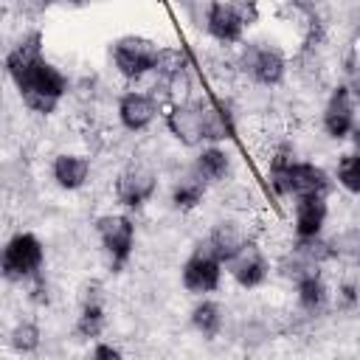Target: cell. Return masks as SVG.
Segmentation results:
<instances>
[{
    "mask_svg": "<svg viewBox=\"0 0 360 360\" xmlns=\"http://www.w3.org/2000/svg\"><path fill=\"white\" fill-rule=\"evenodd\" d=\"M6 73L20 90L22 104L39 115H51L62 101V96L68 93L65 73L42 56L39 31L20 37V42L6 53Z\"/></svg>",
    "mask_w": 360,
    "mask_h": 360,
    "instance_id": "cell-1",
    "label": "cell"
},
{
    "mask_svg": "<svg viewBox=\"0 0 360 360\" xmlns=\"http://www.w3.org/2000/svg\"><path fill=\"white\" fill-rule=\"evenodd\" d=\"M42 259H45L42 242L34 233L20 231L3 248V276L8 281L37 278L39 276V267H42Z\"/></svg>",
    "mask_w": 360,
    "mask_h": 360,
    "instance_id": "cell-2",
    "label": "cell"
},
{
    "mask_svg": "<svg viewBox=\"0 0 360 360\" xmlns=\"http://www.w3.org/2000/svg\"><path fill=\"white\" fill-rule=\"evenodd\" d=\"M158 51H160V48H158L149 37L127 34V37L115 39V45H112V62H115V68H118L121 76H127V79H141L143 73L155 70Z\"/></svg>",
    "mask_w": 360,
    "mask_h": 360,
    "instance_id": "cell-3",
    "label": "cell"
},
{
    "mask_svg": "<svg viewBox=\"0 0 360 360\" xmlns=\"http://www.w3.org/2000/svg\"><path fill=\"white\" fill-rule=\"evenodd\" d=\"M96 233L101 239V248L110 256V264L118 270L127 264L132 245H135V225L127 214H104L96 222Z\"/></svg>",
    "mask_w": 360,
    "mask_h": 360,
    "instance_id": "cell-4",
    "label": "cell"
},
{
    "mask_svg": "<svg viewBox=\"0 0 360 360\" xmlns=\"http://www.w3.org/2000/svg\"><path fill=\"white\" fill-rule=\"evenodd\" d=\"M219 278H222V262L205 245H200L183 264V287L194 295L214 292L219 287Z\"/></svg>",
    "mask_w": 360,
    "mask_h": 360,
    "instance_id": "cell-5",
    "label": "cell"
},
{
    "mask_svg": "<svg viewBox=\"0 0 360 360\" xmlns=\"http://www.w3.org/2000/svg\"><path fill=\"white\" fill-rule=\"evenodd\" d=\"M155 188H158V177H155V172H152L149 166H143V163L127 166V169L118 174V180H115V197H118V202H121L124 208H141L143 202L152 200Z\"/></svg>",
    "mask_w": 360,
    "mask_h": 360,
    "instance_id": "cell-6",
    "label": "cell"
},
{
    "mask_svg": "<svg viewBox=\"0 0 360 360\" xmlns=\"http://www.w3.org/2000/svg\"><path fill=\"white\" fill-rule=\"evenodd\" d=\"M323 129L329 138L335 141H343L352 135L354 129V96H352V87L340 84L332 90L326 107H323Z\"/></svg>",
    "mask_w": 360,
    "mask_h": 360,
    "instance_id": "cell-7",
    "label": "cell"
},
{
    "mask_svg": "<svg viewBox=\"0 0 360 360\" xmlns=\"http://www.w3.org/2000/svg\"><path fill=\"white\" fill-rule=\"evenodd\" d=\"M166 127L186 146H197L200 141H205V135H202V101L186 98V101L172 104V110L166 112Z\"/></svg>",
    "mask_w": 360,
    "mask_h": 360,
    "instance_id": "cell-8",
    "label": "cell"
},
{
    "mask_svg": "<svg viewBox=\"0 0 360 360\" xmlns=\"http://www.w3.org/2000/svg\"><path fill=\"white\" fill-rule=\"evenodd\" d=\"M245 14L231 6V3H222V0H214L205 11V28L208 34L222 42V45H231V42H239L242 39V31H245Z\"/></svg>",
    "mask_w": 360,
    "mask_h": 360,
    "instance_id": "cell-9",
    "label": "cell"
},
{
    "mask_svg": "<svg viewBox=\"0 0 360 360\" xmlns=\"http://www.w3.org/2000/svg\"><path fill=\"white\" fill-rule=\"evenodd\" d=\"M242 68H245V73H250L253 82L267 84V87L270 84H278L284 79V70H287L284 56L276 48H267V45L248 48L245 56H242Z\"/></svg>",
    "mask_w": 360,
    "mask_h": 360,
    "instance_id": "cell-10",
    "label": "cell"
},
{
    "mask_svg": "<svg viewBox=\"0 0 360 360\" xmlns=\"http://www.w3.org/2000/svg\"><path fill=\"white\" fill-rule=\"evenodd\" d=\"M228 270L233 276V281L245 290L250 287H259L264 278H267V259L262 253V248H256L253 242H245L233 259H228Z\"/></svg>",
    "mask_w": 360,
    "mask_h": 360,
    "instance_id": "cell-11",
    "label": "cell"
},
{
    "mask_svg": "<svg viewBox=\"0 0 360 360\" xmlns=\"http://www.w3.org/2000/svg\"><path fill=\"white\" fill-rule=\"evenodd\" d=\"M155 112H158V98L155 96H146V93H138V90L124 93L121 101H118V118H121V124L129 132L146 129L152 124Z\"/></svg>",
    "mask_w": 360,
    "mask_h": 360,
    "instance_id": "cell-12",
    "label": "cell"
},
{
    "mask_svg": "<svg viewBox=\"0 0 360 360\" xmlns=\"http://www.w3.org/2000/svg\"><path fill=\"white\" fill-rule=\"evenodd\" d=\"M329 191V177L321 166L295 160L290 169V194L295 197H326Z\"/></svg>",
    "mask_w": 360,
    "mask_h": 360,
    "instance_id": "cell-13",
    "label": "cell"
},
{
    "mask_svg": "<svg viewBox=\"0 0 360 360\" xmlns=\"http://www.w3.org/2000/svg\"><path fill=\"white\" fill-rule=\"evenodd\" d=\"M326 214L329 211H326L323 197H298V202H295V233H298V239L321 236Z\"/></svg>",
    "mask_w": 360,
    "mask_h": 360,
    "instance_id": "cell-14",
    "label": "cell"
},
{
    "mask_svg": "<svg viewBox=\"0 0 360 360\" xmlns=\"http://www.w3.org/2000/svg\"><path fill=\"white\" fill-rule=\"evenodd\" d=\"M53 180L65 191H76L90 177V160L84 155H56L53 160Z\"/></svg>",
    "mask_w": 360,
    "mask_h": 360,
    "instance_id": "cell-15",
    "label": "cell"
},
{
    "mask_svg": "<svg viewBox=\"0 0 360 360\" xmlns=\"http://www.w3.org/2000/svg\"><path fill=\"white\" fill-rule=\"evenodd\" d=\"M245 242H248V236L242 233V228H239L236 222H219V225L208 233L205 248H208L222 264H228V259H233L236 250H239Z\"/></svg>",
    "mask_w": 360,
    "mask_h": 360,
    "instance_id": "cell-16",
    "label": "cell"
},
{
    "mask_svg": "<svg viewBox=\"0 0 360 360\" xmlns=\"http://www.w3.org/2000/svg\"><path fill=\"white\" fill-rule=\"evenodd\" d=\"M228 169H231V158H228V152L219 149V146H205V149L197 155V160H194V172H197L205 183H219V180H225Z\"/></svg>",
    "mask_w": 360,
    "mask_h": 360,
    "instance_id": "cell-17",
    "label": "cell"
},
{
    "mask_svg": "<svg viewBox=\"0 0 360 360\" xmlns=\"http://www.w3.org/2000/svg\"><path fill=\"white\" fill-rule=\"evenodd\" d=\"M233 132L231 127V115L222 104H214V101H202V135L205 141L217 143V141H228Z\"/></svg>",
    "mask_w": 360,
    "mask_h": 360,
    "instance_id": "cell-18",
    "label": "cell"
},
{
    "mask_svg": "<svg viewBox=\"0 0 360 360\" xmlns=\"http://www.w3.org/2000/svg\"><path fill=\"white\" fill-rule=\"evenodd\" d=\"M202 197H205V180L197 172L177 180L174 188H172V205L177 211H194L202 202Z\"/></svg>",
    "mask_w": 360,
    "mask_h": 360,
    "instance_id": "cell-19",
    "label": "cell"
},
{
    "mask_svg": "<svg viewBox=\"0 0 360 360\" xmlns=\"http://www.w3.org/2000/svg\"><path fill=\"white\" fill-rule=\"evenodd\" d=\"M104 329V307H101V298L98 295H84V304H82V312L76 318V335L90 340V338H98Z\"/></svg>",
    "mask_w": 360,
    "mask_h": 360,
    "instance_id": "cell-20",
    "label": "cell"
},
{
    "mask_svg": "<svg viewBox=\"0 0 360 360\" xmlns=\"http://www.w3.org/2000/svg\"><path fill=\"white\" fill-rule=\"evenodd\" d=\"M326 284L321 281L318 270H309V273H301L298 276V304L301 309L307 312H318L323 304H326Z\"/></svg>",
    "mask_w": 360,
    "mask_h": 360,
    "instance_id": "cell-21",
    "label": "cell"
},
{
    "mask_svg": "<svg viewBox=\"0 0 360 360\" xmlns=\"http://www.w3.org/2000/svg\"><path fill=\"white\" fill-rule=\"evenodd\" d=\"M155 73L160 82L166 79H177L183 73H188V56L180 48H160L158 51V62H155Z\"/></svg>",
    "mask_w": 360,
    "mask_h": 360,
    "instance_id": "cell-22",
    "label": "cell"
},
{
    "mask_svg": "<svg viewBox=\"0 0 360 360\" xmlns=\"http://www.w3.org/2000/svg\"><path fill=\"white\" fill-rule=\"evenodd\" d=\"M191 326L205 335V338H214L219 329H222V309L219 304L214 301H200L194 309H191Z\"/></svg>",
    "mask_w": 360,
    "mask_h": 360,
    "instance_id": "cell-23",
    "label": "cell"
},
{
    "mask_svg": "<svg viewBox=\"0 0 360 360\" xmlns=\"http://www.w3.org/2000/svg\"><path fill=\"white\" fill-rule=\"evenodd\" d=\"M292 163H295V155H292L290 146H281L270 160V183H273L276 194H281V197L290 194V169H292Z\"/></svg>",
    "mask_w": 360,
    "mask_h": 360,
    "instance_id": "cell-24",
    "label": "cell"
},
{
    "mask_svg": "<svg viewBox=\"0 0 360 360\" xmlns=\"http://www.w3.org/2000/svg\"><path fill=\"white\" fill-rule=\"evenodd\" d=\"M335 177H338V183H340L349 194H360V152H346V155H340L338 169H335Z\"/></svg>",
    "mask_w": 360,
    "mask_h": 360,
    "instance_id": "cell-25",
    "label": "cell"
},
{
    "mask_svg": "<svg viewBox=\"0 0 360 360\" xmlns=\"http://www.w3.org/2000/svg\"><path fill=\"white\" fill-rule=\"evenodd\" d=\"M11 346L17 352H22V354L34 352L39 346V329L34 323H17L14 332H11Z\"/></svg>",
    "mask_w": 360,
    "mask_h": 360,
    "instance_id": "cell-26",
    "label": "cell"
},
{
    "mask_svg": "<svg viewBox=\"0 0 360 360\" xmlns=\"http://www.w3.org/2000/svg\"><path fill=\"white\" fill-rule=\"evenodd\" d=\"M93 357H98V360H121V352H118L115 346H107V343H98V346L93 349Z\"/></svg>",
    "mask_w": 360,
    "mask_h": 360,
    "instance_id": "cell-27",
    "label": "cell"
},
{
    "mask_svg": "<svg viewBox=\"0 0 360 360\" xmlns=\"http://www.w3.org/2000/svg\"><path fill=\"white\" fill-rule=\"evenodd\" d=\"M352 141H354V149L360 152V124H354V129H352Z\"/></svg>",
    "mask_w": 360,
    "mask_h": 360,
    "instance_id": "cell-28",
    "label": "cell"
},
{
    "mask_svg": "<svg viewBox=\"0 0 360 360\" xmlns=\"http://www.w3.org/2000/svg\"><path fill=\"white\" fill-rule=\"evenodd\" d=\"M65 3H87V0H65Z\"/></svg>",
    "mask_w": 360,
    "mask_h": 360,
    "instance_id": "cell-29",
    "label": "cell"
},
{
    "mask_svg": "<svg viewBox=\"0 0 360 360\" xmlns=\"http://www.w3.org/2000/svg\"><path fill=\"white\" fill-rule=\"evenodd\" d=\"M357 259H360V253H357Z\"/></svg>",
    "mask_w": 360,
    "mask_h": 360,
    "instance_id": "cell-30",
    "label": "cell"
}]
</instances>
